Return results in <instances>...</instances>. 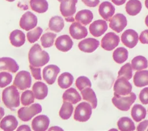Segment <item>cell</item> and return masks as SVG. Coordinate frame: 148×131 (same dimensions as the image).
Returning a JSON list of instances; mask_svg holds the SVG:
<instances>
[{
    "label": "cell",
    "instance_id": "3",
    "mask_svg": "<svg viewBox=\"0 0 148 131\" xmlns=\"http://www.w3.org/2000/svg\"><path fill=\"white\" fill-rule=\"evenodd\" d=\"M136 99V96L134 92L127 95H114L112 99L113 105L121 111H128L131 105Z\"/></svg>",
    "mask_w": 148,
    "mask_h": 131
},
{
    "label": "cell",
    "instance_id": "27",
    "mask_svg": "<svg viewBox=\"0 0 148 131\" xmlns=\"http://www.w3.org/2000/svg\"><path fill=\"white\" fill-rule=\"evenodd\" d=\"M80 92L83 99L87 101L92 108L95 109L97 106V98L94 91L90 87H87Z\"/></svg>",
    "mask_w": 148,
    "mask_h": 131
},
{
    "label": "cell",
    "instance_id": "46",
    "mask_svg": "<svg viewBox=\"0 0 148 131\" xmlns=\"http://www.w3.org/2000/svg\"><path fill=\"white\" fill-rule=\"evenodd\" d=\"M82 2L87 6L94 8L99 3V0H82Z\"/></svg>",
    "mask_w": 148,
    "mask_h": 131
},
{
    "label": "cell",
    "instance_id": "52",
    "mask_svg": "<svg viewBox=\"0 0 148 131\" xmlns=\"http://www.w3.org/2000/svg\"><path fill=\"white\" fill-rule=\"evenodd\" d=\"M145 6H146V8L148 9V0H145Z\"/></svg>",
    "mask_w": 148,
    "mask_h": 131
},
{
    "label": "cell",
    "instance_id": "49",
    "mask_svg": "<svg viewBox=\"0 0 148 131\" xmlns=\"http://www.w3.org/2000/svg\"><path fill=\"white\" fill-rule=\"evenodd\" d=\"M112 2L117 6L122 5L125 3L126 0H111Z\"/></svg>",
    "mask_w": 148,
    "mask_h": 131
},
{
    "label": "cell",
    "instance_id": "54",
    "mask_svg": "<svg viewBox=\"0 0 148 131\" xmlns=\"http://www.w3.org/2000/svg\"><path fill=\"white\" fill-rule=\"evenodd\" d=\"M147 131H148V129H147Z\"/></svg>",
    "mask_w": 148,
    "mask_h": 131
},
{
    "label": "cell",
    "instance_id": "39",
    "mask_svg": "<svg viewBox=\"0 0 148 131\" xmlns=\"http://www.w3.org/2000/svg\"><path fill=\"white\" fill-rule=\"evenodd\" d=\"M35 96L33 91L26 90L24 91L21 96V103L25 106H28L34 102Z\"/></svg>",
    "mask_w": 148,
    "mask_h": 131
},
{
    "label": "cell",
    "instance_id": "35",
    "mask_svg": "<svg viewBox=\"0 0 148 131\" xmlns=\"http://www.w3.org/2000/svg\"><path fill=\"white\" fill-rule=\"evenodd\" d=\"M131 66L135 70H141L147 68L148 62L145 57L138 55L132 59Z\"/></svg>",
    "mask_w": 148,
    "mask_h": 131
},
{
    "label": "cell",
    "instance_id": "20",
    "mask_svg": "<svg viewBox=\"0 0 148 131\" xmlns=\"http://www.w3.org/2000/svg\"><path fill=\"white\" fill-rule=\"evenodd\" d=\"M19 69V66L16 61L10 57L0 58V71L6 70L16 73Z\"/></svg>",
    "mask_w": 148,
    "mask_h": 131
},
{
    "label": "cell",
    "instance_id": "19",
    "mask_svg": "<svg viewBox=\"0 0 148 131\" xmlns=\"http://www.w3.org/2000/svg\"><path fill=\"white\" fill-rule=\"evenodd\" d=\"M50 119L47 115H39L36 116L32 121V128L35 131H45L47 129Z\"/></svg>",
    "mask_w": 148,
    "mask_h": 131
},
{
    "label": "cell",
    "instance_id": "17",
    "mask_svg": "<svg viewBox=\"0 0 148 131\" xmlns=\"http://www.w3.org/2000/svg\"><path fill=\"white\" fill-rule=\"evenodd\" d=\"M73 45V42L71 37L68 35L58 36L55 42L56 48L61 51L67 52L70 50Z\"/></svg>",
    "mask_w": 148,
    "mask_h": 131
},
{
    "label": "cell",
    "instance_id": "33",
    "mask_svg": "<svg viewBox=\"0 0 148 131\" xmlns=\"http://www.w3.org/2000/svg\"><path fill=\"white\" fill-rule=\"evenodd\" d=\"M64 21L63 18L59 16L52 17L49 23V27L51 31L60 32L64 28Z\"/></svg>",
    "mask_w": 148,
    "mask_h": 131
},
{
    "label": "cell",
    "instance_id": "42",
    "mask_svg": "<svg viewBox=\"0 0 148 131\" xmlns=\"http://www.w3.org/2000/svg\"><path fill=\"white\" fill-rule=\"evenodd\" d=\"M12 81V76L10 73L2 72L0 73V88L8 86Z\"/></svg>",
    "mask_w": 148,
    "mask_h": 131
},
{
    "label": "cell",
    "instance_id": "55",
    "mask_svg": "<svg viewBox=\"0 0 148 131\" xmlns=\"http://www.w3.org/2000/svg\"><path fill=\"white\" fill-rule=\"evenodd\" d=\"M0 101H1V100H0Z\"/></svg>",
    "mask_w": 148,
    "mask_h": 131
},
{
    "label": "cell",
    "instance_id": "31",
    "mask_svg": "<svg viewBox=\"0 0 148 131\" xmlns=\"http://www.w3.org/2000/svg\"><path fill=\"white\" fill-rule=\"evenodd\" d=\"M74 78L69 72L62 73L58 78V85L62 89H66L73 84Z\"/></svg>",
    "mask_w": 148,
    "mask_h": 131
},
{
    "label": "cell",
    "instance_id": "45",
    "mask_svg": "<svg viewBox=\"0 0 148 131\" xmlns=\"http://www.w3.org/2000/svg\"><path fill=\"white\" fill-rule=\"evenodd\" d=\"M139 40L142 44H148V29L142 31L139 35Z\"/></svg>",
    "mask_w": 148,
    "mask_h": 131
},
{
    "label": "cell",
    "instance_id": "22",
    "mask_svg": "<svg viewBox=\"0 0 148 131\" xmlns=\"http://www.w3.org/2000/svg\"><path fill=\"white\" fill-rule=\"evenodd\" d=\"M32 91L34 92L35 98L38 100H43L47 95L48 88L44 83L36 81L32 86Z\"/></svg>",
    "mask_w": 148,
    "mask_h": 131
},
{
    "label": "cell",
    "instance_id": "36",
    "mask_svg": "<svg viewBox=\"0 0 148 131\" xmlns=\"http://www.w3.org/2000/svg\"><path fill=\"white\" fill-rule=\"evenodd\" d=\"M73 111V106L72 104L69 102L64 101L59 111V115L62 119H68L72 115Z\"/></svg>",
    "mask_w": 148,
    "mask_h": 131
},
{
    "label": "cell",
    "instance_id": "23",
    "mask_svg": "<svg viewBox=\"0 0 148 131\" xmlns=\"http://www.w3.org/2000/svg\"><path fill=\"white\" fill-rule=\"evenodd\" d=\"M9 40L12 46L19 47L24 44L25 35L23 31L19 29H15L10 33Z\"/></svg>",
    "mask_w": 148,
    "mask_h": 131
},
{
    "label": "cell",
    "instance_id": "8",
    "mask_svg": "<svg viewBox=\"0 0 148 131\" xmlns=\"http://www.w3.org/2000/svg\"><path fill=\"white\" fill-rule=\"evenodd\" d=\"M131 84L124 77L118 78L113 85L114 95H127L132 91Z\"/></svg>",
    "mask_w": 148,
    "mask_h": 131
},
{
    "label": "cell",
    "instance_id": "37",
    "mask_svg": "<svg viewBox=\"0 0 148 131\" xmlns=\"http://www.w3.org/2000/svg\"><path fill=\"white\" fill-rule=\"evenodd\" d=\"M56 36L57 35L53 32H46L44 33L40 38L42 46L44 48L51 47L53 45Z\"/></svg>",
    "mask_w": 148,
    "mask_h": 131
},
{
    "label": "cell",
    "instance_id": "1",
    "mask_svg": "<svg viewBox=\"0 0 148 131\" xmlns=\"http://www.w3.org/2000/svg\"><path fill=\"white\" fill-rule=\"evenodd\" d=\"M50 57L47 52L42 49L40 46L36 43L30 48L28 53L29 65L36 68H40L49 62Z\"/></svg>",
    "mask_w": 148,
    "mask_h": 131
},
{
    "label": "cell",
    "instance_id": "5",
    "mask_svg": "<svg viewBox=\"0 0 148 131\" xmlns=\"http://www.w3.org/2000/svg\"><path fill=\"white\" fill-rule=\"evenodd\" d=\"M92 107L88 103L83 102L76 107L73 118L75 121L84 122L87 121L92 114Z\"/></svg>",
    "mask_w": 148,
    "mask_h": 131
},
{
    "label": "cell",
    "instance_id": "15",
    "mask_svg": "<svg viewBox=\"0 0 148 131\" xmlns=\"http://www.w3.org/2000/svg\"><path fill=\"white\" fill-rule=\"evenodd\" d=\"M108 29V24L105 20H97L92 22L89 26L90 33L95 37L102 36Z\"/></svg>",
    "mask_w": 148,
    "mask_h": 131
},
{
    "label": "cell",
    "instance_id": "26",
    "mask_svg": "<svg viewBox=\"0 0 148 131\" xmlns=\"http://www.w3.org/2000/svg\"><path fill=\"white\" fill-rule=\"evenodd\" d=\"M64 101L69 102L73 104H76L81 100V96L74 88H70L64 92L62 95Z\"/></svg>",
    "mask_w": 148,
    "mask_h": 131
},
{
    "label": "cell",
    "instance_id": "29",
    "mask_svg": "<svg viewBox=\"0 0 148 131\" xmlns=\"http://www.w3.org/2000/svg\"><path fill=\"white\" fill-rule=\"evenodd\" d=\"M142 3L139 0H129L125 5V11L130 16H136L142 9Z\"/></svg>",
    "mask_w": 148,
    "mask_h": 131
},
{
    "label": "cell",
    "instance_id": "14",
    "mask_svg": "<svg viewBox=\"0 0 148 131\" xmlns=\"http://www.w3.org/2000/svg\"><path fill=\"white\" fill-rule=\"evenodd\" d=\"M69 33L74 39L80 40L87 36V28L80 23L73 22L69 27Z\"/></svg>",
    "mask_w": 148,
    "mask_h": 131
},
{
    "label": "cell",
    "instance_id": "53",
    "mask_svg": "<svg viewBox=\"0 0 148 131\" xmlns=\"http://www.w3.org/2000/svg\"><path fill=\"white\" fill-rule=\"evenodd\" d=\"M6 1H9V2H13V1H14L15 0H6Z\"/></svg>",
    "mask_w": 148,
    "mask_h": 131
},
{
    "label": "cell",
    "instance_id": "6",
    "mask_svg": "<svg viewBox=\"0 0 148 131\" xmlns=\"http://www.w3.org/2000/svg\"><path fill=\"white\" fill-rule=\"evenodd\" d=\"M42 108L40 104L35 103L30 106L21 107L17 111L18 117L23 121H29L35 115L42 112Z\"/></svg>",
    "mask_w": 148,
    "mask_h": 131
},
{
    "label": "cell",
    "instance_id": "10",
    "mask_svg": "<svg viewBox=\"0 0 148 131\" xmlns=\"http://www.w3.org/2000/svg\"><path fill=\"white\" fill-rule=\"evenodd\" d=\"M120 42V38L114 32L107 33L101 40V47L106 51L114 49Z\"/></svg>",
    "mask_w": 148,
    "mask_h": 131
},
{
    "label": "cell",
    "instance_id": "34",
    "mask_svg": "<svg viewBox=\"0 0 148 131\" xmlns=\"http://www.w3.org/2000/svg\"><path fill=\"white\" fill-rule=\"evenodd\" d=\"M128 51L124 47L117 48L113 53V59L117 63H124L128 58Z\"/></svg>",
    "mask_w": 148,
    "mask_h": 131
},
{
    "label": "cell",
    "instance_id": "7",
    "mask_svg": "<svg viewBox=\"0 0 148 131\" xmlns=\"http://www.w3.org/2000/svg\"><path fill=\"white\" fill-rule=\"evenodd\" d=\"M32 78L28 71L21 70L18 72L14 78L13 85L20 90H25L30 88L31 85Z\"/></svg>",
    "mask_w": 148,
    "mask_h": 131
},
{
    "label": "cell",
    "instance_id": "13",
    "mask_svg": "<svg viewBox=\"0 0 148 131\" xmlns=\"http://www.w3.org/2000/svg\"><path fill=\"white\" fill-rule=\"evenodd\" d=\"M60 72V69L55 65H49L43 68V77L44 80L49 85L53 84L56 80L58 74Z\"/></svg>",
    "mask_w": 148,
    "mask_h": 131
},
{
    "label": "cell",
    "instance_id": "12",
    "mask_svg": "<svg viewBox=\"0 0 148 131\" xmlns=\"http://www.w3.org/2000/svg\"><path fill=\"white\" fill-rule=\"evenodd\" d=\"M127 25L126 17L121 13H117L109 20L110 28L117 33L121 32Z\"/></svg>",
    "mask_w": 148,
    "mask_h": 131
},
{
    "label": "cell",
    "instance_id": "50",
    "mask_svg": "<svg viewBox=\"0 0 148 131\" xmlns=\"http://www.w3.org/2000/svg\"><path fill=\"white\" fill-rule=\"evenodd\" d=\"M4 114H5V110H4V109L2 107H0V120L2 118V117H3Z\"/></svg>",
    "mask_w": 148,
    "mask_h": 131
},
{
    "label": "cell",
    "instance_id": "21",
    "mask_svg": "<svg viewBox=\"0 0 148 131\" xmlns=\"http://www.w3.org/2000/svg\"><path fill=\"white\" fill-rule=\"evenodd\" d=\"M18 125V121L12 115L5 117L0 122V128L5 131H12L15 130Z\"/></svg>",
    "mask_w": 148,
    "mask_h": 131
},
{
    "label": "cell",
    "instance_id": "43",
    "mask_svg": "<svg viewBox=\"0 0 148 131\" xmlns=\"http://www.w3.org/2000/svg\"><path fill=\"white\" fill-rule=\"evenodd\" d=\"M139 98L142 104L145 105L148 104V87H145L140 91Z\"/></svg>",
    "mask_w": 148,
    "mask_h": 131
},
{
    "label": "cell",
    "instance_id": "30",
    "mask_svg": "<svg viewBox=\"0 0 148 131\" xmlns=\"http://www.w3.org/2000/svg\"><path fill=\"white\" fill-rule=\"evenodd\" d=\"M118 128L121 131H132L135 130V126L133 121L127 117L120 118L117 123Z\"/></svg>",
    "mask_w": 148,
    "mask_h": 131
},
{
    "label": "cell",
    "instance_id": "2",
    "mask_svg": "<svg viewBox=\"0 0 148 131\" xmlns=\"http://www.w3.org/2000/svg\"><path fill=\"white\" fill-rule=\"evenodd\" d=\"M2 99L5 106L11 110L13 111L20 106V93L17 88L14 85L4 89L2 91Z\"/></svg>",
    "mask_w": 148,
    "mask_h": 131
},
{
    "label": "cell",
    "instance_id": "47",
    "mask_svg": "<svg viewBox=\"0 0 148 131\" xmlns=\"http://www.w3.org/2000/svg\"><path fill=\"white\" fill-rule=\"evenodd\" d=\"M147 126H148V119H146L139 123V125L137 126L136 130L138 131H143L146 129Z\"/></svg>",
    "mask_w": 148,
    "mask_h": 131
},
{
    "label": "cell",
    "instance_id": "25",
    "mask_svg": "<svg viewBox=\"0 0 148 131\" xmlns=\"http://www.w3.org/2000/svg\"><path fill=\"white\" fill-rule=\"evenodd\" d=\"M133 81L134 85L138 87L148 85V70H138L134 74Z\"/></svg>",
    "mask_w": 148,
    "mask_h": 131
},
{
    "label": "cell",
    "instance_id": "11",
    "mask_svg": "<svg viewBox=\"0 0 148 131\" xmlns=\"http://www.w3.org/2000/svg\"><path fill=\"white\" fill-rule=\"evenodd\" d=\"M121 40L126 47L132 48L137 44L139 40V36L135 31L132 29H128L122 33Z\"/></svg>",
    "mask_w": 148,
    "mask_h": 131
},
{
    "label": "cell",
    "instance_id": "4",
    "mask_svg": "<svg viewBox=\"0 0 148 131\" xmlns=\"http://www.w3.org/2000/svg\"><path fill=\"white\" fill-rule=\"evenodd\" d=\"M60 2V10L61 14L68 22H74L73 15L76 13V5L78 0H58Z\"/></svg>",
    "mask_w": 148,
    "mask_h": 131
},
{
    "label": "cell",
    "instance_id": "28",
    "mask_svg": "<svg viewBox=\"0 0 148 131\" xmlns=\"http://www.w3.org/2000/svg\"><path fill=\"white\" fill-rule=\"evenodd\" d=\"M131 116L135 122H140L145 119L146 115V110L139 104H135L133 106L131 109Z\"/></svg>",
    "mask_w": 148,
    "mask_h": 131
},
{
    "label": "cell",
    "instance_id": "44",
    "mask_svg": "<svg viewBox=\"0 0 148 131\" xmlns=\"http://www.w3.org/2000/svg\"><path fill=\"white\" fill-rule=\"evenodd\" d=\"M29 69L31 70L32 76L34 77V78L35 80H42V76H41V74H40L41 69L40 68L34 67L29 65Z\"/></svg>",
    "mask_w": 148,
    "mask_h": 131
},
{
    "label": "cell",
    "instance_id": "32",
    "mask_svg": "<svg viewBox=\"0 0 148 131\" xmlns=\"http://www.w3.org/2000/svg\"><path fill=\"white\" fill-rule=\"evenodd\" d=\"M29 4L31 9L38 13H45L49 8L46 0H31Z\"/></svg>",
    "mask_w": 148,
    "mask_h": 131
},
{
    "label": "cell",
    "instance_id": "40",
    "mask_svg": "<svg viewBox=\"0 0 148 131\" xmlns=\"http://www.w3.org/2000/svg\"><path fill=\"white\" fill-rule=\"evenodd\" d=\"M42 32L43 29L39 27H38L33 30L28 32L27 33V38L28 41L30 43H33L37 41L42 35Z\"/></svg>",
    "mask_w": 148,
    "mask_h": 131
},
{
    "label": "cell",
    "instance_id": "41",
    "mask_svg": "<svg viewBox=\"0 0 148 131\" xmlns=\"http://www.w3.org/2000/svg\"><path fill=\"white\" fill-rule=\"evenodd\" d=\"M75 85L77 89L81 91L87 87H91V83L88 77L86 76H80L76 79Z\"/></svg>",
    "mask_w": 148,
    "mask_h": 131
},
{
    "label": "cell",
    "instance_id": "24",
    "mask_svg": "<svg viewBox=\"0 0 148 131\" xmlns=\"http://www.w3.org/2000/svg\"><path fill=\"white\" fill-rule=\"evenodd\" d=\"M75 19L83 25L89 24L93 19V14L88 9H83L79 11L75 15Z\"/></svg>",
    "mask_w": 148,
    "mask_h": 131
},
{
    "label": "cell",
    "instance_id": "18",
    "mask_svg": "<svg viewBox=\"0 0 148 131\" xmlns=\"http://www.w3.org/2000/svg\"><path fill=\"white\" fill-rule=\"evenodd\" d=\"M98 12L99 15L106 21H109L115 12L114 6L109 1L102 2L99 6Z\"/></svg>",
    "mask_w": 148,
    "mask_h": 131
},
{
    "label": "cell",
    "instance_id": "38",
    "mask_svg": "<svg viewBox=\"0 0 148 131\" xmlns=\"http://www.w3.org/2000/svg\"><path fill=\"white\" fill-rule=\"evenodd\" d=\"M124 77L127 80H130L132 77V67L130 63H127L124 65L118 72V77Z\"/></svg>",
    "mask_w": 148,
    "mask_h": 131
},
{
    "label": "cell",
    "instance_id": "48",
    "mask_svg": "<svg viewBox=\"0 0 148 131\" xmlns=\"http://www.w3.org/2000/svg\"><path fill=\"white\" fill-rule=\"evenodd\" d=\"M17 130H18V131H19V130H28V131H30L31 129H30V128L28 125H23L20 126L17 128Z\"/></svg>",
    "mask_w": 148,
    "mask_h": 131
},
{
    "label": "cell",
    "instance_id": "16",
    "mask_svg": "<svg viewBox=\"0 0 148 131\" xmlns=\"http://www.w3.org/2000/svg\"><path fill=\"white\" fill-rule=\"evenodd\" d=\"M99 42L92 38H88L81 40L78 44L80 50L84 53H91L94 52L99 46Z\"/></svg>",
    "mask_w": 148,
    "mask_h": 131
},
{
    "label": "cell",
    "instance_id": "9",
    "mask_svg": "<svg viewBox=\"0 0 148 131\" xmlns=\"http://www.w3.org/2000/svg\"><path fill=\"white\" fill-rule=\"evenodd\" d=\"M37 23V17L31 12L28 11L24 13L21 17L19 25L22 29L28 31L34 28L36 26Z\"/></svg>",
    "mask_w": 148,
    "mask_h": 131
},
{
    "label": "cell",
    "instance_id": "51",
    "mask_svg": "<svg viewBox=\"0 0 148 131\" xmlns=\"http://www.w3.org/2000/svg\"><path fill=\"white\" fill-rule=\"evenodd\" d=\"M145 24L146 25V26L148 27V15L146 16V18H145Z\"/></svg>",
    "mask_w": 148,
    "mask_h": 131
}]
</instances>
